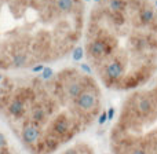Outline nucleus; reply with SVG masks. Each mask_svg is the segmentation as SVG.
Listing matches in <instances>:
<instances>
[{
  "label": "nucleus",
  "instance_id": "f257e3e1",
  "mask_svg": "<svg viewBox=\"0 0 157 154\" xmlns=\"http://www.w3.org/2000/svg\"><path fill=\"white\" fill-rule=\"evenodd\" d=\"M84 66L102 88L132 92L157 73V4L94 0L83 29Z\"/></svg>",
  "mask_w": 157,
  "mask_h": 154
},
{
  "label": "nucleus",
  "instance_id": "6e6552de",
  "mask_svg": "<svg viewBox=\"0 0 157 154\" xmlns=\"http://www.w3.org/2000/svg\"><path fill=\"white\" fill-rule=\"evenodd\" d=\"M44 68H46V66H44L43 63H37V65H35L32 68V72H33V73H39V72H41Z\"/></svg>",
  "mask_w": 157,
  "mask_h": 154
},
{
  "label": "nucleus",
  "instance_id": "1a4fd4ad",
  "mask_svg": "<svg viewBox=\"0 0 157 154\" xmlns=\"http://www.w3.org/2000/svg\"><path fill=\"white\" fill-rule=\"evenodd\" d=\"M3 80V76H2V74H0V81H2Z\"/></svg>",
  "mask_w": 157,
  "mask_h": 154
},
{
  "label": "nucleus",
  "instance_id": "7ed1b4c3",
  "mask_svg": "<svg viewBox=\"0 0 157 154\" xmlns=\"http://www.w3.org/2000/svg\"><path fill=\"white\" fill-rule=\"evenodd\" d=\"M21 139L25 146L29 147L30 152L33 153L36 146L41 141V132L36 125L30 124V122H24L21 128Z\"/></svg>",
  "mask_w": 157,
  "mask_h": 154
},
{
  "label": "nucleus",
  "instance_id": "f03ea898",
  "mask_svg": "<svg viewBox=\"0 0 157 154\" xmlns=\"http://www.w3.org/2000/svg\"><path fill=\"white\" fill-rule=\"evenodd\" d=\"M108 145L110 154H157V73L123 99Z\"/></svg>",
  "mask_w": 157,
  "mask_h": 154
},
{
  "label": "nucleus",
  "instance_id": "39448f33",
  "mask_svg": "<svg viewBox=\"0 0 157 154\" xmlns=\"http://www.w3.org/2000/svg\"><path fill=\"white\" fill-rule=\"evenodd\" d=\"M61 154H97V153H95L94 147L91 145L86 143V142H78L73 146L68 147L65 152H62Z\"/></svg>",
  "mask_w": 157,
  "mask_h": 154
},
{
  "label": "nucleus",
  "instance_id": "20e7f679",
  "mask_svg": "<svg viewBox=\"0 0 157 154\" xmlns=\"http://www.w3.org/2000/svg\"><path fill=\"white\" fill-rule=\"evenodd\" d=\"M7 111L11 117H14V118H22V117H25V114H26L25 102L19 96L14 98V99L7 105Z\"/></svg>",
  "mask_w": 157,
  "mask_h": 154
},
{
  "label": "nucleus",
  "instance_id": "423d86ee",
  "mask_svg": "<svg viewBox=\"0 0 157 154\" xmlns=\"http://www.w3.org/2000/svg\"><path fill=\"white\" fill-rule=\"evenodd\" d=\"M29 61V54H26L25 51H19L17 54H14L13 57V66L14 68H24L25 65L28 63Z\"/></svg>",
  "mask_w": 157,
  "mask_h": 154
},
{
  "label": "nucleus",
  "instance_id": "0eeeda50",
  "mask_svg": "<svg viewBox=\"0 0 157 154\" xmlns=\"http://www.w3.org/2000/svg\"><path fill=\"white\" fill-rule=\"evenodd\" d=\"M3 149H7V139L0 132V150H3Z\"/></svg>",
  "mask_w": 157,
  "mask_h": 154
}]
</instances>
